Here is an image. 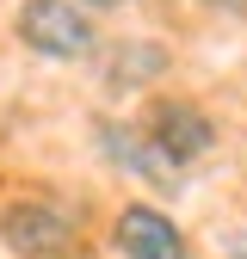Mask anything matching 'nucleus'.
<instances>
[{
    "label": "nucleus",
    "instance_id": "f257e3e1",
    "mask_svg": "<svg viewBox=\"0 0 247 259\" xmlns=\"http://www.w3.org/2000/svg\"><path fill=\"white\" fill-rule=\"evenodd\" d=\"M0 247L13 259H80L87 253L80 204L56 191H13L0 204Z\"/></svg>",
    "mask_w": 247,
    "mask_h": 259
},
{
    "label": "nucleus",
    "instance_id": "f03ea898",
    "mask_svg": "<svg viewBox=\"0 0 247 259\" xmlns=\"http://www.w3.org/2000/svg\"><path fill=\"white\" fill-rule=\"evenodd\" d=\"M13 37L25 56L56 62V68H80V62H99L105 31L93 13H80L74 0H19L13 7Z\"/></svg>",
    "mask_w": 247,
    "mask_h": 259
},
{
    "label": "nucleus",
    "instance_id": "7ed1b4c3",
    "mask_svg": "<svg viewBox=\"0 0 247 259\" xmlns=\"http://www.w3.org/2000/svg\"><path fill=\"white\" fill-rule=\"evenodd\" d=\"M105 247L117 259H198L192 229L167 210V204H148V198H124L105 222Z\"/></svg>",
    "mask_w": 247,
    "mask_h": 259
},
{
    "label": "nucleus",
    "instance_id": "20e7f679",
    "mask_svg": "<svg viewBox=\"0 0 247 259\" xmlns=\"http://www.w3.org/2000/svg\"><path fill=\"white\" fill-rule=\"evenodd\" d=\"M136 130H142L167 160H179L185 173H192L204 154H216V142H223L216 117L192 99V93H154V99L142 105V117H136Z\"/></svg>",
    "mask_w": 247,
    "mask_h": 259
},
{
    "label": "nucleus",
    "instance_id": "39448f33",
    "mask_svg": "<svg viewBox=\"0 0 247 259\" xmlns=\"http://www.w3.org/2000/svg\"><path fill=\"white\" fill-rule=\"evenodd\" d=\"M93 148H99V160H105L111 173L148 185L154 198H179V191H185V167L167 160L161 148L142 136L136 117H93Z\"/></svg>",
    "mask_w": 247,
    "mask_h": 259
},
{
    "label": "nucleus",
    "instance_id": "423d86ee",
    "mask_svg": "<svg viewBox=\"0 0 247 259\" xmlns=\"http://www.w3.org/2000/svg\"><path fill=\"white\" fill-rule=\"evenodd\" d=\"M216 259H247V222H223L216 229Z\"/></svg>",
    "mask_w": 247,
    "mask_h": 259
},
{
    "label": "nucleus",
    "instance_id": "0eeeda50",
    "mask_svg": "<svg viewBox=\"0 0 247 259\" xmlns=\"http://www.w3.org/2000/svg\"><path fill=\"white\" fill-rule=\"evenodd\" d=\"M74 7H80V13H93V19H99V13H124V7H136V0H74Z\"/></svg>",
    "mask_w": 247,
    "mask_h": 259
},
{
    "label": "nucleus",
    "instance_id": "6e6552de",
    "mask_svg": "<svg viewBox=\"0 0 247 259\" xmlns=\"http://www.w3.org/2000/svg\"><path fill=\"white\" fill-rule=\"evenodd\" d=\"M210 7H223V13H247V0H210Z\"/></svg>",
    "mask_w": 247,
    "mask_h": 259
}]
</instances>
